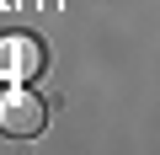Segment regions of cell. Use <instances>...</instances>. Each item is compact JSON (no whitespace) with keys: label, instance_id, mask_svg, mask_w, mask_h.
<instances>
[{"label":"cell","instance_id":"cell-1","mask_svg":"<svg viewBox=\"0 0 160 155\" xmlns=\"http://www.w3.org/2000/svg\"><path fill=\"white\" fill-rule=\"evenodd\" d=\"M43 123H48V107H43L38 91H27L22 80H16L11 91H0V134L32 139V134H43Z\"/></svg>","mask_w":160,"mask_h":155},{"label":"cell","instance_id":"cell-2","mask_svg":"<svg viewBox=\"0 0 160 155\" xmlns=\"http://www.w3.org/2000/svg\"><path fill=\"white\" fill-rule=\"evenodd\" d=\"M43 75V43L27 32L0 38V80H38Z\"/></svg>","mask_w":160,"mask_h":155}]
</instances>
